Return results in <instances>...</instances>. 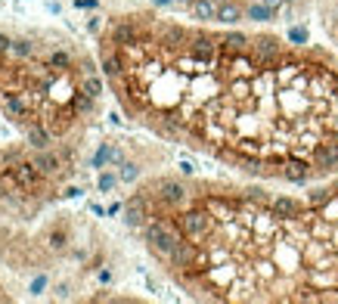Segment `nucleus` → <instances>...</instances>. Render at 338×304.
Returning <instances> with one entry per match:
<instances>
[{
    "label": "nucleus",
    "instance_id": "nucleus-13",
    "mask_svg": "<svg viewBox=\"0 0 338 304\" xmlns=\"http://www.w3.org/2000/svg\"><path fill=\"white\" fill-rule=\"evenodd\" d=\"M307 37H310L307 28H292V31H289V41L298 44V47H304V44H307Z\"/></svg>",
    "mask_w": 338,
    "mask_h": 304
},
{
    "label": "nucleus",
    "instance_id": "nucleus-9",
    "mask_svg": "<svg viewBox=\"0 0 338 304\" xmlns=\"http://www.w3.org/2000/svg\"><path fill=\"white\" fill-rule=\"evenodd\" d=\"M71 109H74V112H90V109H93V96H90L84 87H78V90L71 93Z\"/></svg>",
    "mask_w": 338,
    "mask_h": 304
},
{
    "label": "nucleus",
    "instance_id": "nucleus-7",
    "mask_svg": "<svg viewBox=\"0 0 338 304\" xmlns=\"http://www.w3.org/2000/svg\"><path fill=\"white\" fill-rule=\"evenodd\" d=\"M109 162H118V165H121V156H118V152L112 149L109 143H102V146L96 149V156H93V168H106Z\"/></svg>",
    "mask_w": 338,
    "mask_h": 304
},
{
    "label": "nucleus",
    "instance_id": "nucleus-5",
    "mask_svg": "<svg viewBox=\"0 0 338 304\" xmlns=\"http://www.w3.org/2000/svg\"><path fill=\"white\" fill-rule=\"evenodd\" d=\"M25 140H28V146H34V149H47L50 131L41 128V124H28V128H25Z\"/></svg>",
    "mask_w": 338,
    "mask_h": 304
},
{
    "label": "nucleus",
    "instance_id": "nucleus-14",
    "mask_svg": "<svg viewBox=\"0 0 338 304\" xmlns=\"http://www.w3.org/2000/svg\"><path fill=\"white\" fill-rule=\"evenodd\" d=\"M50 65H53V68H59V71H62V68H68V65H71V59H68V56H65V53H62V50H56V53H53V56H50Z\"/></svg>",
    "mask_w": 338,
    "mask_h": 304
},
{
    "label": "nucleus",
    "instance_id": "nucleus-1",
    "mask_svg": "<svg viewBox=\"0 0 338 304\" xmlns=\"http://www.w3.org/2000/svg\"><path fill=\"white\" fill-rule=\"evenodd\" d=\"M186 202L208 217L186 242V267L174 280L214 301H338V180L329 199L289 217L239 193L190 186Z\"/></svg>",
    "mask_w": 338,
    "mask_h": 304
},
{
    "label": "nucleus",
    "instance_id": "nucleus-15",
    "mask_svg": "<svg viewBox=\"0 0 338 304\" xmlns=\"http://www.w3.org/2000/svg\"><path fill=\"white\" fill-rule=\"evenodd\" d=\"M137 174H140V171H137V165L121 162V171H118V177H121V180H127V183H131V180H137Z\"/></svg>",
    "mask_w": 338,
    "mask_h": 304
},
{
    "label": "nucleus",
    "instance_id": "nucleus-20",
    "mask_svg": "<svg viewBox=\"0 0 338 304\" xmlns=\"http://www.w3.org/2000/svg\"><path fill=\"white\" fill-rule=\"evenodd\" d=\"M152 4H155V7H171L174 0H152Z\"/></svg>",
    "mask_w": 338,
    "mask_h": 304
},
{
    "label": "nucleus",
    "instance_id": "nucleus-10",
    "mask_svg": "<svg viewBox=\"0 0 338 304\" xmlns=\"http://www.w3.org/2000/svg\"><path fill=\"white\" fill-rule=\"evenodd\" d=\"M245 16H248L251 22H270V19H273V7H267V4H251V7L245 10Z\"/></svg>",
    "mask_w": 338,
    "mask_h": 304
},
{
    "label": "nucleus",
    "instance_id": "nucleus-19",
    "mask_svg": "<svg viewBox=\"0 0 338 304\" xmlns=\"http://www.w3.org/2000/svg\"><path fill=\"white\" fill-rule=\"evenodd\" d=\"M0 53H13V41L7 34H0Z\"/></svg>",
    "mask_w": 338,
    "mask_h": 304
},
{
    "label": "nucleus",
    "instance_id": "nucleus-22",
    "mask_svg": "<svg viewBox=\"0 0 338 304\" xmlns=\"http://www.w3.org/2000/svg\"><path fill=\"white\" fill-rule=\"evenodd\" d=\"M223 4H227V0H223Z\"/></svg>",
    "mask_w": 338,
    "mask_h": 304
},
{
    "label": "nucleus",
    "instance_id": "nucleus-18",
    "mask_svg": "<svg viewBox=\"0 0 338 304\" xmlns=\"http://www.w3.org/2000/svg\"><path fill=\"white\" fill-rule=\"evenodd\" d=\"M44 286H47V280H44V276H37V280L31 283V295H41V292H44Z\"/></svg>",
    "mask_w": 338,
    "mask_h": 304
},
{
    "label": "nucleus",
    "instance_id": "nucleus-4",
    "mask_svg": "<svg viewBox=\"0 0 338 304\" xmlns=\"http://www.w3.org/2000/svg\"><path fill=\"white\" fill-rule=\"evenodd\" d=\"M242 16H245V10L239 4H233V0H227L217 10V22H223V25H236V22H242Z\"/></svg>",
    "mask_w": 338,
    "mask_h": 304
},
{
    "label": "nucleus",
    "instance_id": "nucleus-6",
    "mask_svg": "<svg viewBox=\"0 0 338 304\" xmlns=\"http://www.w3.org/2000/svg\"><path fill=\"white\" fill-rule=\"evenodd\" d=\"M31 162L37 165V171H41L44 177H50V174H56V171H59V159H56V156H50V152H44V149L37 152V156H34Z\"/></svg>",
    "mask_w": 338,
    "mask_h": 304
},
{
    "label": "nucleus",
    "instance_id": "nucleus-8",
    "mask_svg": "<svg viewBox=\"0 0 338 304\" xmlns=\"http://www.w3.org/2000/svg\"><path fill=\"white\" fill-rule=\"evenodd\" d=\"M193 16L208 22V19H217V7L211 4V0H193Z\"/></svg>",
    "mask_w": 338,
    "mask_h": 304
},
{
    "label": "nucleus",
    "instance_id": "nucleus-17",
    "mask_svg": "<svg viewBox=\"0 0 338 304\" xmlns=\"http://www.w3.org/2000/svg\"><path fill=\"white\" fill-rule=\"evenodd\" d=\"M50 245H53V248H65V233H62V230H56V233L50 236Z\"/></svg>",
    "mask_w": 338,
    "mask_h": 304
},
{
    "label": "nucleus",
    "instance_id": "nucleus-21",
    "mask_svg": "<svg viewBox=\"0 0 338 304\" xmlns=\"http://www.w3.org/2000/svg\"><path fill=\"white\" fill-rule=\"evenodd\" d=\"M264 4H267V7H279V4H282V0H264Z\"/></svg>",
    "mask_w": 338,
    "mask_h": 304
},
{
    "label": "nucleus",
    "instance_id": "nucleus-11",
    "mask_svg": "<svg viewBox=\"0 0 338 304\" xmlns=\"http://www.w3.org/2000/svg\"><path fill=\"white\" fill-rule=\"evenodd\" d=\"M81 87L96 99L99 93H102V78H96V74H84V81H81Z\"/></svg>",
    "mask_w": 338,
    "mask_h": 304
},
{
    "label": "nucleus",
    "instance_id": "nucleus-12",
    "mask_svg": "<svg viewBox=\"0 0 338 304\" xmlns=\"http://www.w3.org/2000/svg\"><path fill=\"white\" fill-rule=\"evenodd\" d=\"M13 53H16L19 59H28V56L34 53V47H31V41H13Z\"/></svg>",
    "mask_w": 338,
    "mask_h": 304
},
{
    "label": "nucleus",
    "instance_id": "nucleus-16",
    "mask_svg": "<svg viewBox=\"0 0 338 304\" xmlns=\"http://www.w3.org/2000/svg\"><path fill=\"white\" fill-rule=\"evenodd\" d=\"M96 186L102 189V193H109V189H112V186H115V177H112V174H99V180H96Z\"/></svg>",
    "mask_w": 338,
    "mask_h": 304
},
{
    "label": "nucleus",
    "instance_id": "nucleus-3",
    "mask_svg": "<svg viewBox=\"0 0 338 304\" xmlns=\"http://www.w3.org/2000/svg\"><path fill=\"white\" fill-rule=\"evenodd\" d=\"M0 109L10 112L13 118H25V115H28V103H25L19 93H4V96H0Z\"/></svg>",
    "mask_w": 338,
    "mask_h": 304
},
{
    "label": "nucleus",
    "instance_id": "nucleus-2",
    "mask_svg": "<svg viewBox=\"0 0 338 304\" xmlns=\"http://www.w3.org/2000/svg\"><path fill=\"white\" fill-rule=\"evenodd\" d=\"M10 177H13L16 186H22V189H34V186H41V180H44V174L37 171L34 162H19V165L10 171Z\"/></svg>",
    "mask_w": 338,
    "mask_h": 304
}]
</instances>
